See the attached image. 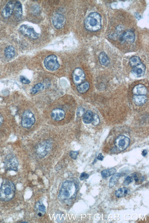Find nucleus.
<instances>
[{"mask_svg": "<svg viewBox=\"0 0 149 223\" xmlns=\"http://www.w3.org/2000/svg\"><path fill=\"white\" fill-rule=\"evenodd\" d=\"M77 186L73 181H65L63 184L58 196V199L63 201L74 198L77 191Z\"/></svg>", "mask_w": 149, "mask_h": 223, "instance_id": "f257e3e1", "label": "nucleus"}, {"mask_svg": "<svg viewBox=\"0 0 149 223\" xmlns=\"http://www.w3.org/2000/svg\"><path fill=\"white\" fill-rule=\"evenodd\" d=\"M15 187L13 183L8 179H4L0 187V200L7 202L12 199L14 197Z\"/></svg>", "mask_w": 149, "mask_h": 223, "instance_id": "f03ea898", "label": "nucleus"}, {"mask_svg": "<svg viewBox=\"0 0 149 223\" xmlns=\"http://www.w3.org/2000/svg\"><path fill=\"white\" fill-rule=\"evenodd\" d=\"M84 25L86 28L89 31L95 32L99 30L102 26L100 15L96 12L90 13L85 20Z\"/></svg>", "mask_w": 149, "mask_h": 223, "instance_id": "7ed1b4c3", "label": "nucleus"}, {"mask_svg": "<svg viewBox=\"0 0 149 223\" xmlns=\"http://www.w3.org/2000/svg\"><path fill=\"white\" fill-rule=\"evenodd\" d=\"M4 163L6 170L15 171H17L18 162L14 154H10L7 155L5 158Z\"/></svg>", "mask_w": 149, "mask_h": 223, "instance_id": "20e7f679", "label": "nucleus"}, {"mask_svg": "<svg viewBox=\"0 0 149 223\" xmlns=\"http://www.w3.org/2000/svg\"><path fill=\"white\" fill-rule=\"evenodd\" d=\"M35 118L33 114L29 110L25 111L22 116L21 125L24 128H29L34 123Z\"/></svg>", "mask_w": 149, "mask_h": 223, "instance_id": "39448f33", "label": "nucleus"}, {"mask_svg": "<svg viewBox=\"0 0 149 223\" xmlns=\"http://www.w3.org/2000/svg\"><path fill=\"white\" fill-rule=\"evenodd\" d=\"M44 64L46 68L50 71L56 70L60 66L57 57L54 55H51L46 57L44 60Z\"/></svg>", "mask_w": 149, "mask_h": 223, "instance_id": "423d86ee", "label": "nucleus"}, {"mask_svg": "<svg viewBox=\"0 0 149 223\" xmlns=\"http://www.w3.org/2000/svg\"><path fill=\"white\" fill-rule=\"evenodd\" d=\"M19 30L23 35L32 39H37L39 37V34L35 31L34 28L28 25H22Z\"/></svg>", "mask_w": 149, "mask_h": 223, "instance_id": "0eeeda50", "label": "nucleus"}, {"mask_svg": "<svg viewBox=\"0 0 149 223\" xmlns=\"http://www.w3.org/2000/svg\"><path fill=\"white\" fill-rule=\"evenodd\" d=\"M130 140L127 136L120 135L117 137L115 141V145L116 148L120 151L125 150L128 146Z\"/></svg>", "mask_w": 149, "mask_h": 223, "instance_id": "6e6552de", "label": "nucleus"}, {"mask_svg": "<svg viewBox=\"0 0 149 223\" xmlns=\"http://www.w3.org/2000/svg\"><path fill=\"white\" fill-rule=\"evenodd\" d=\"M51 145L48 141H45L39 144L36 149L37 155L40 158H42L46 156L50 150Z\"/></svg>", "mask_w": 149, "mask_h": 223, "instance_id": "1a4fd4ad", "label": "nucleus"}, {"mask_svg": "<svg viewBox=\"0 0 149 223\" xmlns=\"http://www.w3.org/2000/svg\"><path fill=\"white\" fill-rule=\"evenodd\" d=\"M52 22L55 28L59 29L64 26L66 22V19L63 15L59 13H55L52 17Z\"/></svg>", "mask_w": 149, "mask_h": 223, "instance_id": "9d476101", "label": "nucleus"}, {"mask_svg": "<svg viewBox=\"0 0 149 223\" xmlns=\"http://www.w3.org/2000/svg\"><path fill=\"white\" fill-rule=\"evenodd\" d=\"M72 78L74 83L78 85L83 82L85 78V75L81 69L77 68L73 71Z\"/></svg>", "mask_w": 149, "mask_h": 223, "instance_id": "9b49d317", "label": "nucleus"}, {"mask_svg": "<svg viewBox=\"0 0 149 223\" xmlns=\"http://www.w3.org/2000/svg\"><path fill=\"white\" fill-rule=\"evenodd\" d=\"M16 1H11L8 2L5 5L2 12V16L5 18L10 17L14 10Z\"/></svg>", "mask_w": 149, "mask_h": 223, "instance_id": "f8f14e48", "label": "nucleus"}, {"mask_svg": "<svg viewBox=\"0 0 149 223\" xmlns=\"http://www.w3.org/2000/svg\"><path fill=\"white\" fill-rule=\"evenodd\" d=\"M135 36L134 33L131 30H127L123 33L120 37L121 42H125L133 43L135 41Z\"/></svg>", "mask_w": 149, "mask_h": 223, "instance_id": "ddd939ff", "label": "nucleus"}, {"mask_svg": "<svg viewBox=\"0 0 149 223\" xmlns=\"http://www.w3.org/2000/svg\"><path fill=\"white\" fill-rule=\"evenodd\" d=\"M146 67L144 64L141 63L138 65L133 67L131 70L132 74L135 77H141L145 73Z\"/></svg>", "mask_w": 149, "mask_h": 223, "instance_id": "4468645a", "label": "nucleus"}, {"mask_svg": "<svg viewBox=\"0 0 149 223\" xmlns=\"http://www.w3.org/2000/svg\"><path fill=\"white\" fill-rule=\"evenodd\" d=\"M51 116L53 120L58 121H61L64 118L65 113L63 110L59 108H56L52 110Z\"/></svg>", "mask_w": 149, "mask_h": 223, "instance_id": "2eb2a0df", "label": "nucleus"}, {"mask_svg": "<svg viewBox=\"0 0 149 223\" xmlns=\"http://www.w3.org/2000/svg\"><path fill=\"white\" fill-rule=\"evenodd\" d=\"M147 97L145 95H134L132 101L134 104L138 106H142L147 101Z\"/></svg>", "mask_w": 149, "mask_h": 223, "instance_id": "dca6fc26", "label": "nucleus"}, {"mask_svg": "<svg viewBox=\"0 0 149 223\" xmlns=\"http://www.w3.org/2000/svg\"><path fill=\"white\" fill-rule=\"evenodd\" d=\"M132 92L134 95H145L147 93V89L143 85L139 84L135 86L132 89Z\"/></svg>", "mask_w": 149, "mask_h": 223, "instance_id": "f3484780", "label": "nucleus"}, {"mask_svg": "<svg viewBox=\"0 0 149 223\" xmlns=\"http://www.w3.org/2000/svg\"><path fill=\"white\" fill-rule=\"evenodd\" d=\"M98 58L100 63L102 65L107 66L110 63L109 58L104 52H101L100 53Z\"/></svg>", "mask_w": 149, "mask_h": 223, "instance_id": "a211bd4d", "label": "nucleus"}, {"mask_svg": "<svg viewBox=\"0 0 149 223\" xmlns=\"http://www.w3.org/2000/svg\"><path fill=\"white\" fill-rule=\"evenodd\" d=\"M130 190L128 188L123 187L120 188L116 190L115 194L116 197L120 198L126 196L130 193Z\"/></svg>", "mask_w": 149, "mask_h": 223, "instance_id": "6ab92c4d", "label": "nucleus"}, {"mask_svg": "<svg viewBox=\"0 0 149 223\" xmlns=\"http://www.w3.org/2000/svg\"><path fill=\"white\" fill-rule=\"evenodd\" d=\"M15 49L12 46H8L4 49V54L6 58H12L15 56Z\"/></svg>", "mask_w": 149, "mask_h": 223, "instance_id": "aec40b11", "label": "nucleus"}, {"mask_svg": "<svg viewBox=\"0 0 149 223\" xmlns=\"http://www.w3.org/2000/svg\"><path fill=\"white\" fill-rule=\"evenodd\" d=\"M15 16L17 18H20L22 15V7L21 3L19 1H16L14 10Z\"/></svg>", "mask_w": 149, "mask_h": 223, "instance_id": "412c9836", "label": "nucleus"}, {"mask_svg": "<svg viewBox=\"0 0 149 223\" xmlns=\"http://www.w3.org/2000/svg\"><path fill=\"white\" fill-rule=\"evenodd\" d=\"M89 87V83L87 81H85L77 85V90L79 93H84L86 92L88 90Z\"/></svg>", "mask_w": 149, "mask_h": 223, "instance_id": "4be33fe9", "label": "nucleus"}, {"mask_svg": "<svg viewBox=\"0 0 149 223\" xmlns=\"http://www.w3.org/2000/svg\"><path fill=\"white\" fill-rule=\"evenodd\" d=\"M120 174L119 173H115L113 175L109 180V187L112 188L117 184L120 177Z\"/></svg>", "mask_w": 149, "mask_h": 223, "instance_id": "5701e85b", "label": "nucleus"}, {"mask_svg": "<svg viewBox=\"0 0 149 223\" xmlns=\"http://www.w3.org/2000/svg\"><path fill=\"white\" fill-rule=\"evenodd\" d=\"M93 118V114L92 111H87L84 114L83 121L86 124H89L92 122Z\"/></svg>", "mask_w": 149, "mask_h": 223, "instance_id": "b1692460", "label": "nucleus"}, {"mask_svg": "<svg viewBox=\"0 0 149 223\" xmlns=\"http://www.w3.org/2000/svg\"><path fill=\"white\" fill-rule=\"evenodd\" d=\"M116 170V168H112L108 169H105L101 172V174L103 177H106L110 176L114 174Z\"/></svg>", "mask_w": 149, "mask_h": 223, "instance_id": "393cba45", "label": "nucleus"}, {"mask_svg": "<svg viewBox=\"0 0 149 223\" xmlns=\"http://www.w3.org/2000/svg\"><path fill=\"white\" fill-rule=\"evenodd\" d=\"M44 88L43 84L39 83L36 84L31 89L30 92L31 94H35L38 92L42 91Z\"/></svg>", "mask_w": 149, "mask_h": 223, "instance_id": "a878e982", "label": "nucleus"}, {"mask_svg": "<svg viewBox=\"0 0 149 223\" xmlns=\"http://www.w3.org/2000/svg\"><path fill=\"white\" fill-rule=\"evenodd\" d=\"M141 63L140 58L137 56H134L130 59L129 64L131 66L133 67Z\"/></svg>", "mask_w": 149, "mask_h": 223, "instance_id": "bb28decb", "label": "nucleus"}, {"mask_svg": "<svg viewBox=\"0 0 149 223\" xmlns=\"http://www.w3.org/2000/svg\"><path fill=\"white\" fill-rule=\"evenodd\" d=\"M35 209L36 210H38L39 211L38 213H42L43 215L45 213V207L43 204H41L40 203H38L36 205Z\"/></svg>", "mask_w": 149, "mask_h": 223, "instance_id": "cd10ccee", "label": "nucleus"}, {"mask_svg": "<svg viewBox=\"0 0 149 223\" xmlns=\"http://www.w3.org/2000/svg\"><path fill=\"white\" fill-rule=\"evenodd\" d=\"M133 179H134L136 182H139L140 181V182L143 181L144 179V178L141 176L140 174L138 173L134 172L132 174Z\"/></svg>", "mask_w": 149, "mask_h": 223, "instance_id": "c85d7f7f", "label": "nucleus"}, {"mask_svg": "<svg viewBox=\"0 0 149 223\" xmlns=\"http://www.w3.org/2000/svg\"><path fill=\"white\" fill-rule=\"evenodd\" d=\"M133 180V178L131 174L126 177L123 181V184L125 186H127L132 182Z\"/></svg>", "mask_w": 149, "mask_h": 223, "instance_id": "c756f323", "label": "nucleus"}, {"mask_svg": "<svg viewBox=\"0 0 149 223\" xmlns=\"http://www.w3.org/2000/svg\"><path fill=\"white\" fill-rule=\"evenodd\" d=\"M94 126L98 125L100 123V119L98 116L96 114H93V118L92 122Z\"/></svg>", "mask_w": 149, "mask_h": 223, "instance_id": "7c9ffc66", "label": "nucleus"}, {"mask_svg": "<svg viewBox=\"0 0 149 223\" xmlns=\"http://www.w3.org/2000/svg\"><path fill=\"white\" fill-rule=\"evenodd\" d=\"M84 112V109L81 107L79 108L77 111L76 115L79 118H81Z\"/></svg>", "mask_w": 149, "mask_h": 223, "instance_id": "2f4dec72", "label": "nucleus"}, {"mask_svg": "<svg viewBox=\"0 0 149 223\" xmlns=\"http://www.w3.org/2000/svg\"><path fill=\"white\" fill-rule=\"evenodd\" d=\"M78 154V151H71L70 152V156L71 158L75 160L77 158V156Z\"/></svg>", "mask_w": 149, "mask_h": 223, "instance_id": "473e14b6", "label": "nucleus"}, {"mask_svg": "<svg viewBox=\"0 0 149 223\" xmlns=\"http://www.w3.org/2000/svg\"><path fill=\"white\" fill-rule=\"evenodd\" d=\"M20 80L21 82L24 84H28L30 83L29 80L23 76L20 77Z\"/></svg>", "mask_w": 149, "mask_h": 223, "instance_id": "72a5a7b5", "label": "nucleus"}, {"mask_svg": "<svg viewBox=\"0 0 149 223\" xmlns=\"http://www.w3.org/2000/svg\"><path fill=\"white\" fill-rule=\"evenodd\" d=\"M89 175L85 172H83L80 175L79 178L80 180H83L84 179L88 178Z\"/></svg>", "mask_w": 149, "mask_h": 223, "instance_id": "f704fd0d", "label": "nucleus"}, {"mask_svg": "<svg viewBox=\"0 0 149 223\" xmlns=\"http://www.w3.org/2000/svg\"><path fill=\"white\" fill-rule=\"evenodd\" d=\"M104 158V157L102 155V154L101 153H100L98 154L97 157V159L99 160L102 161L103 160Z\"/></svg>", "mask_w": 149, "mask_h": 223, "instance_id": "c9c22d12", "label": "nucleus"}, {"mask_svg": "<svg viewBox=\"0 0 149 223\" xmlns=\"http://www.w3.org/2000/svg\"><path fill=\"white\" fill-rule=\"evenodd\" d=\"M147 154V151L146 149L144 150L142 152V154L143 156H145Z\"/></svg>", "mask_w": 149, "mask_h": 223, "instance_id": "e433bc0d", "label": "nucleus"}, {"mask_svg": "<svg viewBox=\"0 0 149 223\" xmlns=\"http://www.w3.org/2000/svg\"><path fill=\"white\" fill-rule=\"evenodd\" d=\"M3 121V116L0 114V126L2 124Z\"/></svg>", "mask_w": 149, "mask_h": 223, "instance_id": "4c0bfd02", "label": "nucleus"}]
</instances>
